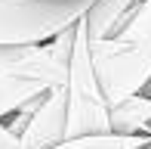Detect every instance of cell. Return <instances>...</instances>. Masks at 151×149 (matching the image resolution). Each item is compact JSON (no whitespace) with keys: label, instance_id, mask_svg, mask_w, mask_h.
<instances>
[{"label":"cell","instance_id":"obj_10","mask_svg":"<svg viewBox=\"0 0 151 149\" xmlns=\"http://www.w3.org/2000/svg\"><path fill=\"white\" fill-rule=\"evenodd\" d=\"M0 149H22V137H16L3 121H0Z\"/></svg>","mask_w":151,"mask_h":149},{"label":"cell","instance_id":"obj_6","mask_svg":"<svg viewBox=\"0 0 151 149\" xmlns=\"http://www.w3.org/2000/svg\"><path fill=\"white\" fill-rule=\"evenodd\" d=\"M142 0H96L90 6V12L83 16L86 31H90V40H108V37H117L127 22L133 19L136 6Z\"/></svg>","mask_w":151,"mask_h":149},{"label":"cell","instance_id":"obj_3","mask_svg":"<svg viewBox=\"0 0 151 149\" xmlns=\"http://www.w3.org/2000/svg\"><path fill=\"white\" fill-rule=\"evenodd\" d=\"M68 137H93V134H114L111 131V106L99 84L93 62V47L86 22H77L71 65H68Z\"/></svg>","mask_w":151,"mask_h":149},{"label":"cell","instance_id":"obj_9","mask_svg":"<svg viewBox=\"0 0 151 149\" xmlns=\"http://www.w3.org/2000/svg\"><path fill=\"white\" fill-rule=\"evenodd\" d=\"M148 137H123V134H93V137H68L52 149H142Z\"/></svg>","mask_w":151,"mask_h":149},{"label":"cell","instance_id":"obj_5","mask_svg":"<svg viewBox=\"0 0 151 149\" xmlns=\"http://www.w3.org/2000/svg\"><path fill=\"white\" fill-rule=\"evenodd\" d=\"M62 140H68V93L65 87H52L31 115L28 131L22 134V149H52Z\"/></svg>","mask_w":151,"mask_h":149},{"label":"cell","instance_id":"obj_7","mask_svg":"<svg viewBox=\"0 0 151 149\" xmlns=\"http://www.w3.org/2000/svg\"><path fill=\"white\" fill-rule=\"evenodd\" d=\"M111 131L123 134V137H148L151 140V96L148 93L129 96L120 106H114L111 109Z\"/></svg>","mask_w":151,"mask_h":149},{"label":"cell","instance_id":"obj_12","mask_svg":"<svg viewBox=\"0 0 151 149\" xmlns=\"http://www.w3.org/2000/svg\"><path fill=\"white\" fill-rule=\"evenodd\" d=\"M142 149H151V143H148V146H142Z\"/></svg>","mask_w":151,"mask_h":149},{"label":"cell","instance_id":"obj_11","mask_svg":"<svg viewBox=\"0 0 151 149\" xmlns=\"http://www.w3.org/2000/svg\"><path fill=\"white\" fill-rule=\"evenodd\" d=\"M145 93H148V96H151V81H148V87H145Z\"/></svg>","mask_w":151,"mask_h":149},{"label":"cell","instance_id":"obj_8","mask_svg":"<svg viewBox=\"0 0 151 149\" xmlns=\"http://www.w3.org/2000/svg\"><path fill=\"white\" fill-rule=\"evenodd\" d=\"M50 87L34 84V81H22V78H9L0 74V121H6L9 115H16L22 106H28L31 99L43 96Z\"/></svg>","mask_w":151,"mask_h":149},{"label":"cell","instance_id":"obj_4","mask_svg":"<svg viewBox=\"0 0 151 149\" xmlns=\"http://www.w3.org/2000/svg\"><path fill=\"white\" fill-rule=\"evenodd\" d=\"M77 25L62 31L50 44H28V47H0V74L34 81L43 87H65L68 65H71Z\"/></svg>","mask_w":151,"mask_h":149},{"label":"cell","instance_id":"obj_1","mask_svg":"<svg viewBox=\"0 0 151 149\" xmlns=\"http://www.w3.org/2000/svg\"><path fill=\"white\" fill-rule=\"evenodd\" d=\"M90 47L99 84L111 109L129 96L145 93L151 81V0L136 6L133 19L117 37L90 40Z\"/></svg>","mask_w":151,"mask_h":149},{"label":"cell","instance_id":"obj_2","mask_svg":"<svg viewBox=\"0 0 151 149\" xmlns=\"http://www.w3.org/2000/svg\"><path fill=\"white\" fill-rule=\"evenodd\" d=\"M96 0H0V47L50 44L74 28Z\"/></svg>","mask_w":151,"mask_h":149}]
</instances>
